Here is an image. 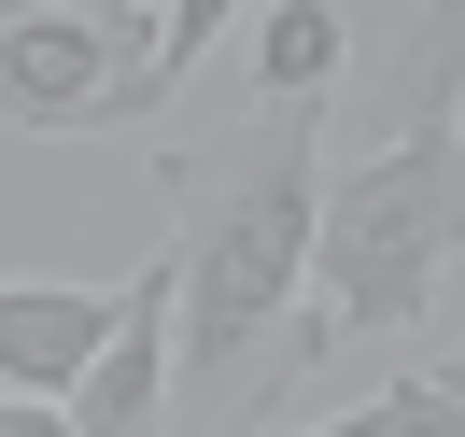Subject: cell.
<instances>
[{"instance_id": "cell-1", "label": "cell", "mask_w": 465, "mask_h": 437, "mask_svg": "<svg viewBox=\"0 0 465 437\" xmlns=\"http://www.w3.org/2000/svg\"><path fill=\"white\" fill-rule=\"evenodd\" d=\"M311 184H324V99H254V127L170 155V339H183V395L240 409L268 367V339L296 324L311 283Z\"/></svg>"}, {"instance_id": "cell-2", "label": "cell", "mask_w": 465, "mask_h": 437, "mask_svg": "<svg viewBox=\"0 0 465 437\" xmlns=\"http://www.w3.org/2000/svg\"><path fill=\"white\" fill-rule=\"evenodd\" d=\"M451 240H465V114H409L381 155L311 184V283L324 339H395L451 311Z\"/></svg>"}, {"instance_id": "cell-3", "label": "cell", "mask_w": 465, "mask_h": 437, "mask_svg": "<svg viewBox=\"0 0 465 437\" xmlns=\"http://www.w3.org/2000/svg\"><path fill=\"white\" fill-rule=\"evenodd\" d=\"M155 114L170 99H155V71L114 29H85L57 0H0V127L71 142V127H155Z\"/></svg>"}, {"instance_id": "cell-4", "label": "cell", "mask_w": 465, "mask_h": 437, "mask_svg": "<svg viewBox=\"0 0 465 437\" xmlns=\"http://www.w3.org/2000/svg\"><path fill=\"white\" fill-rule=\"evenodd\" d=\"M57 423L71 437H170V254H142L114 283V324H99V353L71 367Z\"/></svg>"}, {"instance_id": "cell-5", "label": "cell", "mask_w": 465, "mask_h": 437, "mask_svg": "<svg viewBox=\"0 0 465 437\" xmlns=\"http://www.w3.org/2000/svg\"><path fill=\"white\" fill-rule=\"evenodd\" d=\"M114 324V283H0V395H71V367Z\"/></svg>"}, {"instance_id": "cell-6", "label": "cell", "mask_w": 465, "mask_h": 437, "mask_svg": "<svg viewBox=\"0 0 465 437\" xmlns=\"http://www.w3.org/2000/svg\"><path fill=\"white\" fill-rule=\"evenodd\" d=\"M339 57H352L339 0H254V85H268V99H324Z\"/></svg>"}, {"instance_id": "cell-7", "label": "cell", "mask_w": 465, "mask_h": 437, "mask_svg": "<svg viewBox=\"0 0 465 437\" xmlns=\"http://www.w3.org/2000/svg\"><path fill=\"white\" fill-rule=\"evenodd\" d=\"M311 437H465V381H451V339H423L395 395L339 409V423H311Z\"/></svg>"}, {"instance_id": "cell-8", "label": "cell", "mask_w": 465, "mask_h": 437, "mask_svg": "<svg viewBox=\"0 0 465 437\" xmlns=\"http://www.w3.org/2000/svg\"><path fill=\"white\" fill-rule=\"evenodd\" d=\"M240 15H254V0H155V99H183V71H198Z\"/></svg>"}, {"instance_id": "cell-9", "label": "cell", "mask_w": 465, "mask_h": 437, "mask_svg": "<svg viewBox=\"0 0 465 437\" xmlns=\"http://www.w3.org/2000/svg\"><path fill=\"white\" fill-rule=\"evenodd\" d=\"M0 437H71V423H57V395H0Z\"/></svg>"}]
</instances>
